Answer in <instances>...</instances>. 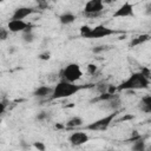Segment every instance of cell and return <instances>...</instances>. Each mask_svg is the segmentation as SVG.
I'll return each instance as SVG.
<instances>
[{"label": "cell", "instance_id": "cell-24", "mask_svg": "<svg viewBox=\"0 0 151 151\" xmlns=\"http://www.w3.org/2000/svg\"><path fill=\"white\" fill-rule=\"evenodd\" d=\"M145 13H146V14H151V2L146 5V7H145Z\"/></svg>", "mask_w": 151, "mask_h": 151}, {"label": "cell", "instance_id": "cell-22", "mask_svg": "<svg viewBox=\"0 0 151 151\" xmlns=\"http://www.w3.org/2000/svg\"><path fill=\"white\" fill-rule=\"evenodd\" d=\"M39 58H40V59H42V60H48V59H50V52L41 53V54L39 55Z\"/></svg>", "mask_w": 151, "mask_h": 151}, {"label": "cell", "instance_id": "cell-25", "mask_svg": "<svg viewBox=\"0 0 151 151\" xmlns=\"http://www.w3.org/2000/svg\"><path fill=\"white\" fill-rule=\"evenodd\" d=\"M150 147H151V146H150Z\"/></svg>", "mask_w": 151, "mask_h": 151}, {"label": "cell", "instance_id": "cell-12", "mask_svg": "<svg viewBox=\"0 0 151 151\" xmlns=\"http://www.w3.org/2000/svg\"><path fill=\"white\" fill-rule=\"evenodd\" d=\"M76 19H77V17L71 12H65L59 15V22L61 25H71L76 21Z\"/></svg>", "mask_w": 151, "mask_h": 151}, {"label": "cell", "instance_id": "cell-11", "mask_svg": "<svg viewBox=\"0 0 151 151\" xmlns=\"http://www.w3.org/2000/svg\"><path fill=\"white\" fill-rule=\"evenodd\" d=\"M53 88L54 87H51L48 85H41L39 87H37L33 92V96L35 98H41V99H45V98H51L52 93H53Z\"/></svg>", "mask_w": 151, "mask_h": 151}, {"label": "cell", "instance_id": "cell-19", "mask_svg": "<svg viewBox=\"0 0 151 151\" xmlns=\"http://www.w3.org/2000/svg\"><path fill=\"white\" fill-rule=\"evenodd\" d=\"M106 50H107V46H97L92 51H93V53H99V52H103V51H106Z\"/></svg>", "mask_w": 151, "mask_h": 151}, {"label": "cell", "instance_id": "cell-2", "mask_svg": "<svg viewBox=\"0 0 151 151\" xmlns=\"http://www.w3.org/2000/svg\"><path fill=\"white\" fill-rule=\"evenodd\" d=\"M86 86L83 85H76L74 83H70L66 80H60L59 83L55 84L54 88H53V93L51 96L50 99L55 100V99H64V98H68L76 93H78L80 90L85 88Z\"/></svg>", "mask_w": 151, "mask_h": 151}, {"label": "cell", "instance_id": "cell-10", "mask_svg": "<svg viewBox=\"0 0 151 151\" xmlns=\"http://www.w3.org/2000/svg\"><path fill=\"white\" fill-rule=\"evenodd\" d=\"M32 13H34V8L32 7H26V6H21L14 9L11 19L12 20H24L25 18H27L28 15H31Z\"/></svg>", "mask_w": 151, "mask_h": 151}, {"label": "cell", "instance_id": "cell-6", "mask_svg": "<svg viewBox=\"0 0 151 151\" xmlns=\"http://www.w3.org/2000/svg\"><path fill=\"white\" fill-rule=\"evenodd\" d=\"M104 11V1L103 0H88L84 7V15L86 17H98Z\"/></svg>", "mask_w": 151, "mask_h": 151}, {"label": "cell", "instance_id": "cell-8", "mask_svg": "<svg viewBox=\"0 0 151 151\" xmlns=\"http://www.w3.org/2000/svg\"><path fill=\"white\" fill-rule=\"evenodd\" d=\"M88 139H90L88 134H87L86 132H84V131L73 132V133H71L70 137H68V142H70V144L73 145V146H80V145L87 143Z\"/></svg>", "mask_w": 151, "mask_h": 151}, {"label": "cell", "instance_id": "cell-17", "mask_svg": "<svg viewBox=\"0 0 151 151\" xmlns=\"http://www.w3.org/2000/svg\"><path fill=\"white\" fill-rule=\"evenodd\" d=\"M50 118H51V113L47 112V111H41V112H39V113L37 114V117H35V119H37L38 122H46V120H48Z\"/></svg>", "mask_w": 151, "mask_h": 151}, {"label": "cell", "instance_id": "cell-23", "mask_svg": "<svg viewBox=\"0 0 151 151\" xmlns=\"http://www.w3.org/2000/svg\"><path fill=\"white\" fill-rule=\"evenodd\" d=\"M142 110H143V111H145V112H147V113H151V101H150L147 105L143 106V107H142Z\"/></svg>", "mask_w": 151, "mask_h": 151}, {"label": "cell", "instance_id": "cell-1", "mask_svg": "<svg viewBox=\"0 0 151 151\" xmlns=\"http://www.w3.org/2000/svg\"><path fill=\"white\" fill-rule=\"evenodd\" d=\"M150 85V80L144 72H133L123 80L116 88L118 91H129V90H144Z\"/></svg>", "mask_w": 151, "mask_h": 151}, {"label": "cell", "instance_id": "cell-20", "mask_svg": "<svg viewBox=\"0 0 151 151\" xmlns=\"http://www.w3.org/2000/svg\"><path fill=\"white\" fill-rule=\"evenodd\" d=\"M33 146H34L35 149H38V150H41V151L45 150V145H44L41 142H35V143L33 144Z\"/></svg>", "mask_w": 151, "mask_h": 151}, {"label": "cell", "instance_id": "cell-15", "mask_svg": "<svg viewBox=\"0 0 151 151\" xmlns=\"http://www.w3.org/2000/svg\"><path fill=\"white\" fill-rule=\"evenodd\" d=\"M149 39H150V35H149V34H140V35H138V37H134V38L131 40V42H130V47L139 46V45H142L143 42L147 41Z\"/></svg>", "mask_w": 151, "mask_h": 151}, {"label": "cell", "instance_id": "cell-4", "mask_svg": "<svg viewBox=\"0 0 151 151\" xmlns=\"http://www.w3.org/2000/svg\"><path fill=\"white\" fill-rule=\"evenodd\" d=\"M81 77H83V71L80 68V65L76 64V63H71V64L66 65L60 72L61 80H66L70 83H76Z\"/></svg>", "mask_w": 151, "mask_h": 151}, {"label": "cell", "instance_id": "cell-13", "mask_svg": "<svg viewBox=\"0 0 151 151\" xmlns=\"http://www.w3.org/2000/svg\"><path fill=\"white\" fill-rule=\"evenodd\" d=\"M21 33H22V34H21V38H22V41H24V42L31 44V42H33V41L35 40V35H34V33H33V26L26 28V29H25L24 32H21Z\"/></svg>", "mask_w": 151, "mask_h": 151}, {"label": "cell", "instance_id": "cell-16", "mask_svg": "<svg viewBox=\"0 0 151 151\" xmlns=\"http://www.w3.org/2000/svg\"><path fill=\"white\" fill-rule=\"evenodd\" d=\"M132 150H134V151H143V150H145V142H144V139H137V140H134V143H133V145H132Z\"/></svg>", "mask_w": 151, "mask_h": 151}, {"label": "cell", "instance_id": "cell-18", "mask_svg": "<svg viewBox=\"0 0 151 151\" xmlns=\"http://www.w3.org/2000/svg\"><path fill=\"white\" fill-rule=\"evenodd\" d=\"M9 33V29L8 28H1L0 29V38H1V40H6L7 39V34Z\"/></svg>", "mask_w": 151, "mask_h": 151}, {"label": "cell", "instance_id": "cell-7", "mask_svg": "<svg viewBox=\"0 0 151 151\" xmlns=\"http://www.w3.org/2000/svg\"><path fill=\"white\" fill-rule=\"evenodd\" d=\"M133 15H134V7L129 1H125L113 13V18H127V17H133Z\"/></svg>", "mask_w": 151, "mask_h": 151}, {"label": "cell", "instance_id": "cell-21", "mask_svg": "<svg viewBox=\"0 0 151 151\" xmlns=\"http://www.w3.org/2000/svg\"><path fill=\"white\" fill-rule=\"evenodd\" d=\"M87 71H88L91 74H94V73H96V71H97V66H96V65H93V64H90V65L87 66Z\"/></svg>", "mask_w": 151, "mask_h": 151}, {"label": "cell", "instance_id": "cell-3", "mask_svg": "<svg viewBox=\"0 0 151 151\" xmlns=\"http://www.w3.org/2000/svg\"><path fill=\"white\" fill-rule=\"evenodd\" d=\"M116 31L109 28L104 25H98L96 27H90L87 25H83L80 27V35L86 39H98V38H106L109 35L114 34Z\"/></svg>", "mask_w": 151, "mask_h": 151}, {"label": "cell", "instance_id": "cell-9", "mask_svg": "<svg viewBox=\"0 0 151 151\" xmlns=\"http://www.w3.org/2000/svg\"><path fill=\"white\" fill-rule=\"evenodd\" d=\"M32 25L24 21V20H9L7 24V28L9 29V32L12 33H19V32H24L26 28L31 27Z\"/></svg>", "mask_w": 151, "mask_h": 151}, {"label": "cell", "instance_id": "cell-14", "mask_svg": "<svg viewBox=\"0 0 151 151\" xmlns=\"http://www.w3.org/2000/svg\"><path fill=\"white\" fill-rule=\"evenodd\" d=\"M84 124V120L81 117L79 116H74L72 118H70L67 122H66V126L70 127V129H74V127H79Z\"/></svg>", "mask_w": 151, "mask_h": 151}, {"label": "cell", "instance_id": "cell-5", "mask_svg": "<svg viewBox=\"0 0 151 151\" xmlns=\"http://www.w3.org/2000/svg\"><path fill=\"white\" fill-rule=\"evenodd\" d=\"M117 114H118V111L117 110L116 111H112L107 116H105V117H103L100 119H97V120L90 123L88 125L85 126V129L88 130V131H104V130H106L111 125V123L117 117Z\"/></svg>", "mask_w": 151, "mask_h": 151}]
</instances>
